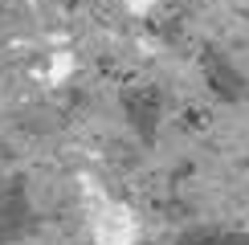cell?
I'll return each instance as SVG.
<instances>
[{"label":"cell","mask_w":249,"mask_h":245,"mask_svg":"<svg viewBox=\"0 0 249 245\" xmlns=\"http://www.w3.org/2000/svg\"><path fill=\"white\" fill-rule=\"evenodd\" d=\"M33 225V204H29V192L13 184V188H0V245H13L29 233Z\"/></svg>","instance_id":"6da1fadb"},{"label":"cell","mask_w":249,"mask_h":245,"mask_svg":"<svg viewBox=\"0 0 249 245\" xmlns=\"http://www.w3.org/2000/svg\"><path fill=\"white\" fill-rule=\"evenodd\" d=\"M200 66H204V78H209V86L216 90L221 98H241L245 94V78L233 70V61L221 53V49H204V57H200Z\"/></svg>","instance_id":"7a4b0ae2"},{"label":"cell","mask_w":249,"mask_h":245,"mask_svg":"<svg viewBox=\"0 0 249 245\" xmlns=\"http://www.w3.org/2000/svg\"><path fill=\"white\" fill-rule=\"evenodd\" d=\"M127 115H131V122L143 135H151L155 119H160V98H155V90H131L127 94Z\"/></svg>","instance_id":"3957f363"},{"label":"cell","mask_w":249,"mask_h":245,"mask_svg":"<svg viewBox=\"0 0 249 245\" xmlns=\"http://www.w3.org/2000/svg\"><path fill=\"white\" fill-rule=\"evenodd\" d=\"M180 245H249V237L241 233H221V229H192L184 233Z\"/></svg>","instance_id":"277c9868"}]
</instances>
